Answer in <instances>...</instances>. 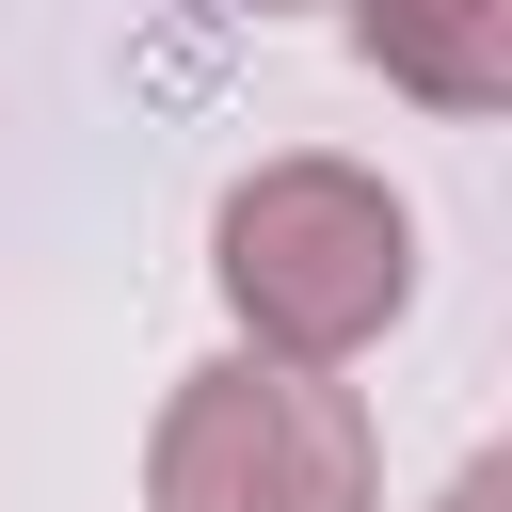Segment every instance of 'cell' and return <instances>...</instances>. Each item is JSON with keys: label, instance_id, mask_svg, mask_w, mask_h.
<instances>
[{"label": "cell", "instance_id": "obj_3", "mask_svg": "<svg viewBox=\"0 0 512 512\" xmlns=\"http://www.w3.org/2000/svg\"><path fill=\"white\" fill-rule=\"evenodd\" d=\"M352 48L432 112H496L512 96V0H352Z\"/></svg>", "mask_w": 512, "mask_h": 512}, {"label": "cell", "instance_id": "obj_5", "mask_svg": "<svg viewBox=\"0 0 512 512\" xmlns=\"http://www.w3.org/2000/svg\"><path fill=\"white\" fill-rule=\"evenodd\" d=\"M240 16H288V0H240Z\"/></svg>", "mask_w": 512, "mask_h": 512}, {"label": "cell", "instance_id": "obj_2", "mask_svg": "<svg viewBox=\"0 0 512 512\" xmlns=\"http://www.w3.org/2000/svg\"><path fill=\"white\" fill-rule=\"evenodd\" d=\"M144 512H384V448H368V400L320 384V368H192L160 400V448H144Z\"/></svg>", "mask_w": 512, "mask_h": 512}, {"label": "cell", "instance_id": "obj_1", "mask_svg": "<svg viewBox=\"0 0 512 512\" xmlns=\"http://www.w3.org/2000/svg\"><path fill=\"white\" fill-rule=\"evenodd\" d=\"M400 288H416V224H400L384 176H352V160H256L224 192V304H240V336L272 368L368 352L400 320Z\"/></svg>", "mask_w": 512, "mask_h": 512}, {"label": "cell", "instance_id": "obj_4", "mask_svg": "<svg viewBox=\"0 0 512 512\" xmlns=\"http://www.w3.org/2000/svg\"><path fill=\"white\" fill-rule=\"evenodd\" d=\"M448 512H512V480H496V464H464V480H448Z\"/></svg>", "mask_w": 512, "mask_h": 512}]
</instances>
